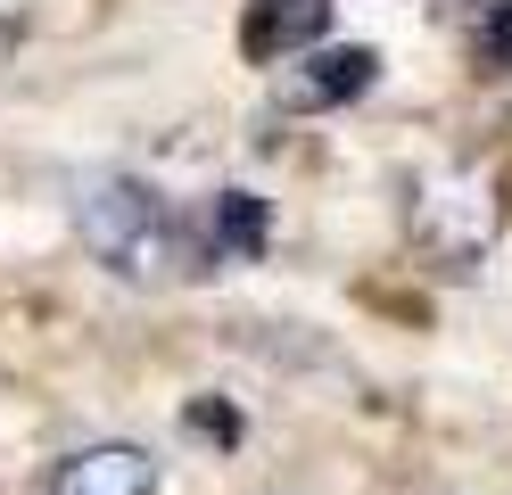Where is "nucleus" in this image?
<instances>
[{
	"mask_svg": "<svg viewBox=\"0 0 512 495\" xmlns=\"http://www.w3.org/2000/svg\"><path fill=\"white\" fill-rule=\"evenodd\" d=\"M331 33V0H256L240 25V50L256 66H290L298 50H314Z\"/></svg>",
	"mask_w": 512,
	"mask_h": 495,
	"instance_id": "obj_3",
	"label": "nucleus"
},
{
	"mask_svg": "<svg viewBox=\"0 0 512 495\" xmlns=\"http://www.w3.org/2000/svg\"><path fill=\"white\" fill-rule=\"evenodd\" d=\"M157 487V462L141 446H83L50 471V495H149Z\"/></svg>",
	"mask_w": 512,
	"mask_h": 495,
	"instance_id": "obj_4",
	"label": "nucleus"
},
{
	"mask_svg": "<svg viewBox=\"0 0 512 495\" xmlns=\"http://www.w3.org/2000/svg\"><path fill=\"white\" fill-rule=\"evenodd\" d=\"M75 231H83V248L100 256L108 273H124V281H166V273L190 264L182 215L149 182H133V174H83L75 182Z\"/></svg>",
	"mask_w": 512,
	"mask_h": 495,
	"instance_id": "obj_1",
	"label": "nucleus"
},
{
	"mask_svg": "<svg viewBox=\"0 0 512 495\" xmlns=\"http://www.w3.org/2000/svg\"><path fill=\"white\" fill-rule=\"evenodd\" d=\"M471 50L488 58V66H512V9H504V0H496V9L471 25Z\"/></svg>",
	"mask_w": 512,
	"mask_h": 495,
	"instance_id": "obj_6",
	"label": "nucleus"
},
{
	"mask_svg": "<svg viewBox=\"0 0 512 495\" xmlns=\"http://www.w3.org/2000/svg\"><path fill=\"white\" fill-rule=\"evenodd\" d=\"M215 256H232V264L265 256V198L256 190H223L215 198Z\"/></svg>",
	"mask_w": 512,
	"mask_h": 495,
	"instance_id": "obj_5",
	"label": "nucleus"
},
{
	"mask_svg": "<svg viewBox=\"0 0 512 495\" xmlns=\"http://www.w3.org/2000/svg\"><path fill=\"white\" fill-rule=\"evenodd\" d=\"M190 421L207 429L215 446H240V413H215V405H190Z\"/></svg>",
	"mask_w": 512,
	"mask_h": 495,
	"instance_id": "obj_7",
	"label": "nucleus"
},
{
	"mask_svg": "<svg viewBox=\"0 0 512 495\" xmlns=\"http://www.w3.org/2000/svg\"><path fill=\"white\" fill-rule=\"evenodd\" d=\"M372 83H380V50H298L281 75V99L290 108H347Z\"/></svg>",
	"mask_w": 512,
	"mask_h": 495,
	"instance_id": "obj_2",
	"label": "nucleus"
}]
</instances>
